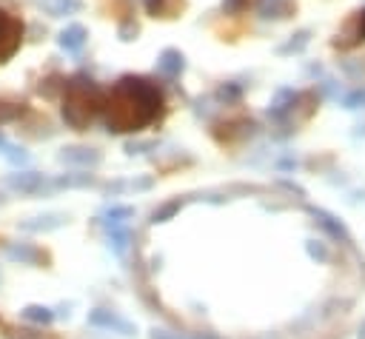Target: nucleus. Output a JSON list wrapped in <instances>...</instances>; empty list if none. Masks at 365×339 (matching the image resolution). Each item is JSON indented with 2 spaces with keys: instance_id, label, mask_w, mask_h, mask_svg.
<instances>
[{
  "instance_id": "obj_1",
  "label": "nucleus",
  "mask_w": 365,
  "mask_h": 339,
  "mask_svg": "<svg viewBox=\"0 0 365 339\" xmlns=\"http://www.w3.org/2000/svg\"><path fill=\"white\" fill-rule=\"evenodd\" d=\"M165 111V97L163 88L140 74H125L120 77L103 100V117L106 128L111 134H131L143 131L145 125L157 122Z\"/></svg>"
},
{
  "instance_id": "obj_2",
  "label": "nucleus",
  "mask_w": 365,
  "mask_h": 339,
  "mask_svg": "<svg viewBox=\"0 0 365 339\" xmlns=\"http://www.w3.org/2000/svg\"><path fill=\"white\" fill-rule=\"evenodd\" d=\"M103 100H106V91L91 80V77H71L66 80L63 85V120L66 125H71L74 131H86L100 114H103Z\"/></svg>"
},
{
  "instance_id": "obj_3",
  "label": "nucleus",
  "mask_w": 365,
  "mask_h": 339,
  "mask_svg": "<svg viewBox=\"0 0 365 339\" xmlns=\"http://www.w3.org/2000/svg\"><path fill=\"white\" fill-rule=\"evenodd\" d=\"M23 31H26L23 20L17 14L0 9V63L11 60L17 54L20 43H23Z\"/></svg>"
},
{
  "instance_id": "obj_4",
  "label": "nucleus",
  "mask_w": 365,
  "mask_h": 339,
  "mask_svg": "<svg viewBox=\"0 0 365 339\" xmlns=\"http://www.w3.org/2000/svg\"><path fill=\"white\" fill-rule=\"evenodd\" d=\"M305 211L314 217V222L331 236V239H339V242H351V234H348V228H345V222L339 219V217H334L331 211H325V208H317V205H305Z\"/></svg>"
},
{
  "instance_id": "obj_5",
  "label": "nucleus",
  "mask_w": 365,
  "mask_h": 339,
  "mask_svg": "<svg viewBox=\"0 0 365 339\" xmlns=\"http://www.w3.org/2000/svg\"><path fill=\"white\" fill-rule=\"evenodd\" d=\"M88 322H91L94 328H106V330H114V333H123V336H131V333L137 330L128 319H123V316H117V313H111V311H103V308H94V311L88 313Z\"/></svg>"
},
{
  "instance_id": "obj_6",
  "label": "nucleus",
  "mask_w": 365,
  "mask_h": 339,
  "mask_svg": "<svg viewBox=\"0 0 365 339\" xmlns=\"http://www.w3.org/2000/svg\"><path fill=\"white\" fill-rule=\"evenodd\" d=\"M294 103H297V91L294 88H279L268 103V117L277 120V122H288V117L294 111Z\"/></svg>"
},
{
  "instance_id": "obj_7",
  "label": "nucleus",
  "mask_w": 365,
  "mask_h": 339,
  "mask_svg": "<svg viewBox=\"0 0 365 339\" xmlns=\"http://www.w3.org/2000/svg\"><path fill=\"white\" fill-rule=\"evenodd\" d=\"M257 14L259 20H288L297 14L294 0H257Z\"/></svg>"
},
{
  "instance_id": "obj_8",
  "label": "nucleus",
  "mask_w": 365,
  "mask_h": 339,
  "mask_svg": "<svg viewBox=\"0 0 365 339\" xmlns=\"http://www.w3.org/2000/svg\"><path fill=\"white\" fill-rule=\"evenodd\" d=\"M157 71L168 80H177L185 71V54L180 48H163L157 57Z\"/></svg>"
},
{
  "instance_id": "obj_9",
  "label": "nucleus",
  "mask_w": 365,
  "mask_h": 339,
  "mask_svg": "<svg viewBox=\"0 0 365 339\" xmlns=\"http://www.w3.org/2000/svg\"><path fill=\"white\" fill-rule=\"evenodd\" d=\"M6 185L11 191H20V194H37L46 188V177L43 174H34V171H17V174H9L6 177Z\"/></svg>"
},
{
  "instance_id": "obj_10",
  "label": "nucleus",
  "mask_w": 365,
  "mask_h": 339,
  "mask_svg": "<svg viewBox=\"0 0 365 339\" xmlns=\"http://www.w3.org/2000/svg\"><path fill=\"white\" fill-rule=\"evenodd\" d=\"M86 40H88V28L80 26V23H71V26H66V28L57 34V46H60L63 51H71V54H77V51L86 46Z\"/></svg>"
},
{
  "instance_id": "obj_11",
  "label": "nucleus",
  "mask_w": 365,
  "mask_h": 339,
  "mask_svg": "<svg viewBox=\"0 0 365 339\" xmlns=\"http://www.w3.org/2000/svg\"><path fill=\"white\" fill-rule=\"evenodd\" d=\"M143 9L157 20H174L185 11V0H143Z\"/></svg>"
},
{
  "instance_id": "obj_12",
  "label": "nucleus",
  "mask_w": 365,
  "mask_h": 339,
  "mask_svg": "<svg viewBox=\"0 0 365 339\" xmlns=\"http://www.w3.org/2000/svg\"><path fill=\"white\" fill-rule=\"evenodd\" d=\"M60 162H66V165H80V168H94L97 162H100V151H94V148H63L60 151Z\"/></svg>"
},
{
  "instance_id": "obj_13",
  "label": "nucleus",
  "mask_w": 365,
  "mask_h": 339,
  "mask_svg": "<svg viewBox=\"0 0 365 339\" xmlns=\"http://www.w3.org/2000/svg\"><path fill=\"white\" fill-rule=\"evenodd\" d=\"M37 6L48 17H68V14H77L83 9V0H37Z\"/></svg>"
},
{
  "instance_id": "obj_14",
  "label": "nucleus",
  "mask_w": 365,
  "mask_h": 339,
  "mask_svg": "<svg viewBox=\"0 0 365 339\" xmlns=\"http://www.w3.org/2000/svg\"><path fill=\"white\" fill-rule=\"evenodd\" d=\"M131 217H134V208H131V205H111V208L106 211V217H103V225H106L108 231H117V228H125Z\"/></svg>"
},
{
  "instance_id": "obj_15",
  "label": "nucleus",
  "mask_w": 365,
  "mask_h": 339,
  "mask_svg": "<svg viewBox=\"0 0 365 339\" xmlns=\"http://www.w3.org/2000/svg\"><path fill=\"white\" fill-rule=\"evenodd\" d=\"M308 43H311V28H299V31H294V34L277 48V54H302V51L308 48Z\"/></svg>"
},
{
  "instance_id": "obj_16",
  "label": "nucleus",
  "mask_w": 365,
  "mask_h": 339,
  "mask_svg": "<svg viewBox=\"0 0 365 339\" xmlns=\"http://www.w3.org/2000/svg\"><path fill=\"white\" fill-rule=\"evenodd\" d=\"M182 205H185V199H180V197L168 199L165 205H160V208L151 214V222H154V225H160V222H168V219H171V217H174V214H177Z\"/></svg>"
},
{
  "instance_id": "obj_17",
  "label": "nucleus",
  "mask_w": 365,
  "mask_h": 339,
  "mask_svg": "<svg viewBox=\"0 0 365 339\" xmlns=\"http://www.w3.org/2000/svg\"><path fill=\"white\" fill-rule=\"evenodd\" d=\"M214 97H217L222 105L240 103V97H242V85H240V83H222V85L214 91Z\"/></svg>"
},
{
  "instance_id": "obj_18",
  "label": "nucleus",
  "mask_w": 365,
  "mask_h": 339,
  "mask_svg": "<svg viewBox=\"0 0 365 339\" xmlns=\"http://www.w3.org/2000/svg\"><path fill=\"white\" fill-rule=\"evenodd\" d=\"M20 316L29 319V322H37V325H48V322L54 319L51 308H43V305H29V308L20 311Z\"/></svg>"
},
{
  "instance_id": "obj_19",
  "label": "nucleus",
  "mask_w": 365,
  "mask_h": 339,
  "mask_svg": "<svg viewBox=\"0 0 365 339\" xmlns=\"http://www.w3.org/2000/svg\"><path fill=\"white\" fill-rule=\"evenodd\" d=\"M342 108H348V111H359V108H365V88H362V85L351 88V91L342 97Z\"/></svg>"
},
{
  "instance_id": "obj_20",
  "label": "nucleus",
  "mask_w": 365,
  "mask_h": 339,
  "mask_svg": "<svg viewBox=\"0 0 365 339\" xmlns=\"http://www.w3.org/2000/svg\"><path fill=\"white\" fill-rule=\"evenodd\" d=\"M137 34H140V26L134 23V17H123L117 26V37L123 43H131V40H137Z\"/></svg>"
},
{
  "instance_id": "obj_21",
  "label": "nucleus",
  "mask_w": 365,
  "mask_h": 339,
  "mask_svg": "<svg viewBox=\"0 0 365 339\" xmlns=\"http://www.w3.org/2000/svg\"><path fill=\"white\" fill-rule=\"evenodd\" d=\"M305 254L311 256V259H317V262H328V248H325V242L322 239H305Z\"/></svg>"
},
{
  "instance_id": "obj_22",
  "label": "nucleus",
  "mask_w": 365,
  "mask_h": 339,
  "mask_svg": "<svg viewBox=\"0 0 365 339\" xmlns=\"http://www.w3.org/2000/svg\"><path fill=\"white\" fill-rule=\"evenodd\" d=\"M111 234V248H114V254H125V245H128V228H117V231H108Z\"/></svg>"
},
{
  "instance_id": "obj_23",
  "label": "nucleus",
  "mask_w": 365,
  "mask_h": 339,
  "mask_svg": "<svg viewBox=\"0 0 365 339\" xmlns=\"http://www.w3.org/2000/svg\"><path fill=\"white\" fill-rule=\"evenodd\" d=\"M9 256L11 259H37L40 254H37V248H31V245H9Z\"/></svg>"
},
{
  "instance_id": "obj_24",
  "label": "nucleus",
  "mask_w": 365,
  "mask_h": 339,
  "mask_svg": "<svg viewBox=\"0 0 365 339\" xmlns=\"http://www.w3.org/2000/svg\"><path fill=\"white\" fill-rule=\"evenodd\" d=\"M23 111H26L23 103H0V122H9L14 117H20Z\"/></svg>"
},
{
  "instance_id": "obj_25",
  "label": "nucleus",
  "mask_w": 365,
  "mask_h": 339,
  "mask_svg": "<svg viewBox=\"0 0 365 339\" xmlns=\"http://www.w3.org/2000/svg\"><path fill=\"white\" fill-rule=\"evenodd\" d=\"M248 9V0H222V11L225 14H242Z\"/></svg>"
},
{
  "instance_id": "obj_26",
  "label": "nucleus",
  "mask_w": 365,
  "mask_h": 339,
  "mask_svg": "<svg viewBox=\"0 0 365 339\" xmlns=\"http://www.w3.org/2000/svg\"><path fill=\"white\" fill-rule=\"evenodd\" d=\"M3 151H6V157H9L11 162H29V154H26L23 148H11V145H3Z\"/></svg>"
},
{
  "instance_id": "obj_27",
  "label": "nucleus",
  "mask_w": 365,
  "mask_h": 339,
  "mask_svg": "<svg viewBox=\"0 0 365 339\" xmlns=\"http://www.w3.org/2000/svg\"><path fill=\"white\" fill-rule=\"evenodd\" d=\"M151 339H185V336H180V333H171V330H151Z\"/></svg>"
},
{
  "instance_id": "obj_28",
  "label": "nucleus",
  "mask_w": 365,
  "mask_h": 339,
  "mask_svg": "<svg viewBox=\"0 0 365 339\" xmlns=\"http://www.w3.org/2000/svg\"><path fill=\"white\" fill-rule=\"evenodd\" d=\"M336 91H339V88H336L334 80H322V94H325V97H336Z\"/></svg>"
},
{
  "instance_id": "obj_29",
  "label": "nucleus",
  "mask_w": 365,
  "mask_h": 339,
  "mask_svg": "<svg viewBox=\"0 0 365 339\" xmlns=\"http://www.w3.org/2000/svg\"><path fill=\"white\" fill-rule=\"evenodd\" d=\"M356 20H359V34H362V40H365V11H362Z\"/></svg>"
},
{
  "instance_id": "obj_30",
  "label": "nucleus",
  "mask_w": 365,
  "mask_h": 339,
  "mask_svg": "<svg viewBox=\"0 0 365 339\" xmlns=\"http://www.w3.org/2000/svg\"><path fill=\"white\" fill-rule=\"evenodd\" d=\"M354 137H365V125H356V131H354Z\"/></svg>"
},
{
  "instance_id": "obj_31",
  "label": "nucleus",
  "mask_w": 365,
  "mask_h": 339,
  "mask_svg": "<svg viewBox=\"0 0 365 339\" xmlns=\"http://www.w3.org/2000/svg\"><path fill=\"white\" fill-rule=\"evenodd\" d=\"M359 339H365V322H362V328H359Z\"/></svg>"
},
{
  "instance_id": "obj_32",
  "label": "nucleus",
  "mask_w": 365,
  "mask_h": 339,
  "mask_svg": "<svg viewBox=\"0 0 365 339\" xmlns=\"http://www.w3.org/2000/svg\"><path fill=\"white\" fill-rule=\"evenodd\" d=\"M3 145H6V140H3V134H0V148H3Z\"/></svg>"
}]
</instances>
